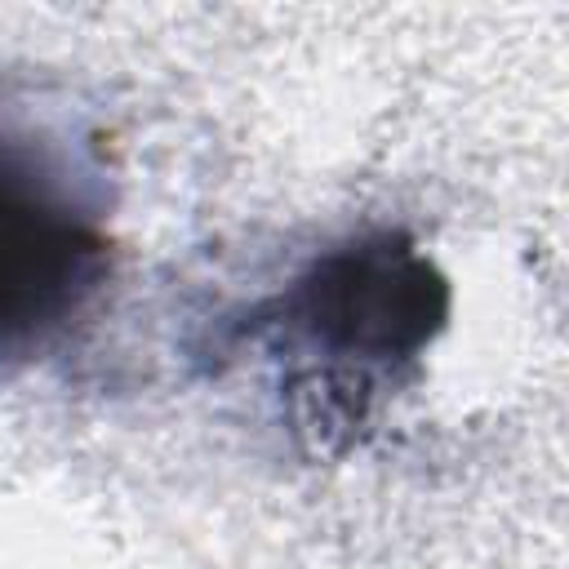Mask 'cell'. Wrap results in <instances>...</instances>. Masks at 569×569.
Wrapping results in <instances>:
<instances>
[{
  "label": "cell",
  "mask_w": 569,
  "mask_h": 569,
  "mask_svg": "<svg viewBox=\"0 0 569 569\" xmlns=\"http://www.w3.org/2000/svg\"><path fill=\"white\" fill-rule=\"evenodd\" d=\"M111 173L98 138L0 89V365L44 356L111 276Z\"/></svg>",
  "instance_id": "6da1fadb"
},
{
  "label": "cell",
  "mask_w": 569,
  "mask_h": 569,
  "mask_svg": "<svg viewBox=\"0 0 569 569\" xmlns=\"http://www.w3.org/2000/svg\"><path fill=\"white\" fill-rule=\"evenodd\" d=\"M276 320L289 325L311 351L338 360L320 382L329 391L342 360H413L449 316V284L405 236L382 231L316 258L276 302Z\"/></svg>",
  "instance_id": "7a4b0ae2"
}]
</instances>
